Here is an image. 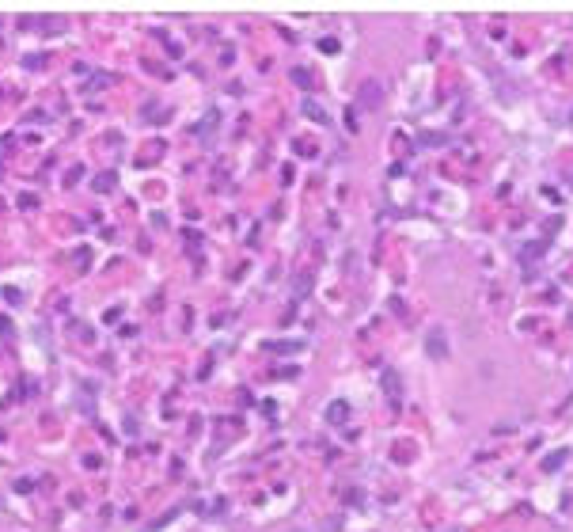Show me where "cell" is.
I'll return each mask as SVG.
<instances>
[{"label": "cell", "instance_id": "6da1fadb", "mask_svg": "<svg viewBox=\"0 0 573 532\" xmlns=\"http://www.w3.org/2000/svg\"><path fill=\"white\" fill-rule=\"evenodd\" d=\"M357 96H361V103H364V107H369V110H376V107H380V99H383V88H380V84H376V80H364Z\"/></svg>", "mask_w": 573, "mask_h": 532}, {"label": "cell", "instance_id": "7a4b0ae2", "mask_svg": "<svg viewBox=\"0 0 573 532\" xmlns=\"http://www.w3.org/2000/svg\"><path fill=\"white\" fill-rule=\"evenodd\" d=\"M327 418H331V422H345V418H350V407H345V403H334L331 410H327Z\"/></svg>", "mask_w": 573, "mask_h": 532}, {"label": "cell", "instance_id": "3957f363", "mask_svg": "<svg viewBox=\"0 0 573 532\" xmlns=\"http://www.w3.org/2000/svg\"><path fill=\"white\" fill-rule=\"evenodd\" d=\"M114 186V171H103V175H96V190H110Z\"/></svg>", "mask_w": 573, "mask_h": 532}, {"label": "cell", "instance_id": "277c9868", "mask_svg": "<svg viewBox=\"0 0 573 532\" xmlns=\"http://www.w3.org/2000/svg\"><path fill=\"white\" fill-rule=\"evenodd\" d=\"M23 65H31V69H39V65H46L42 53H31V58H23Z\"/></svg>", "mask_w": 573, "mask_h": 532}]
</instances>
